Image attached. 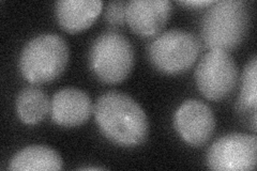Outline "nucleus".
Returning a JSON list of instances; mask_svg holds the SVG:
<instances>
[{"instance_id": "nucleus-9", "label": "nucleus", "mask_w": 257, "mask_h": 171, "mask_svg": "<svg viewBox=\"0 0 257 171\" xmlns=\"http://www.w3.org/2000/svg\"><path fill=\"white\" fill-rule=\"evenodd\" d=\"M172 9L168 0H131L126 3L125 22L138 36L152 38L164 29Z\"/></svg>"}, {"instance_id": "nucleus-1", "label": "nucleus", "mask_w": 257, "mask_h": 171, "mask_svg": "<svg viewBox=\"0 0 257 171\" xmlns=\"http://www.w3.org/2000/svg\"><path fill=\"white\" fill-rule=\"evenodd\" d=\"M94 117L101 133L120 146L144 143L149 134L146 112L133 97L119 91L102 94L94 106Z\"/></svg>"}, {"instance_id": "nucleus-13", "label": "nucleus", "mask_w": 257, "mask_h": 171, "mask_svg": "<svg viewBox=\"0 0 257 171\" xmlns=\"http://www.w3.org/2000/svg\"><path fill=\"white\" fill-rule=\"evenodd\" d=\"M15 109L19 119L27 125H35L41 122L48 111L51 102L47 94L38 87L24 88L16 97Z\"/></svg>"}, {"instance_id": "nucleus-16", "label": "nucleus", "mask_w": 257, "mask_h": 171, "mask_svg": "<svg viewBox=\"0 0 257 171\" xmlns=\"http://www.w3.org/2000/svg\"><path fill=\"white\" fill-rule=\"evenodd\" d=\"M180 5L188 6V7H197V8H203L211 6L214 2L211 0H189V2H178Z\"/></svg>"}, {"instance_id": "nucleus-11", "label": "nucleus", "mask_w": 257, "mask_h": 171, "mask_svg": "<svg viewBox=\"0 0 257 171\" xmlns=\"http://www.w3.org/2000/svg\"><path fill=\"white\" fill-rule=\"evenodd\" d=\"M100 0H59L55 14L59 26L70 34L89 28L102 11Z\"/></svg>"}, {"instance_id": "nucleus-6", "label": "nucleus", "mask_w": 257, "mask_h": 171, "mask_svg": "<svg viewBox=\"0 0 257 171\" xmlns=\"http://www.w3.org/2000/svg\"><path fill=\"white\" fill-rule=\"evenodd\" d=\"M238 81V67L227 52L211 50L195 70L198 90L208 100L219 101L228 96Z\"/></svg>"}, {"instance_id": "nucleus-5", "label": "nucleus", "mask_w": 257, "mask_h": 171, "mask_svg": "<svg viewBox=\"0 0 257 171\" xmlns=\"http://www.w3.org/2000/svg\"><path fill=\"white\" fill-rule=\"evenodd\" d=\"M200 45L189 31L172 29L152 41L148 56L158 71L175 75L189 70L197 59Z\"/></svg>"}, {"instance_id": "nucleus-14", "label": "nucleus", "mask_w": 257, "mask_h": 171, "mask_svg": "<svg viewBox=\"0 0 257 171\" xmlns=\"http://www.w3.org/2000/svg\"><path fill=\"white\" fill-rule=\"evenodd\" d=\"M257 104V58L253 56L248 60L242 74V85L238 105L241 111L255 112Z\"/></svg>"}, {"instance_id": "nucleus-17", "label": "nucleus", "mask_w": 257, "mask_h": 171, "mask_svg": "<svg viewBox=\"0 0 257 171\" xmlns=\"http://www.w3.org/2000/svg\"><path fill=\"white\" fill-rule=\"evenodd\" d=\"M80 170H103L105 168L103 167H83V168H79Z\"/></svg>"}, {"instance_id": "nucleus-4", "label": "nucleus", "mask_w": 257, "mask_h": 171, "mask_svg": "<svg viewBox=\"0 0 257 171\" xmlns=\"http://www.w3.org/2000/svg\"><path fill=\"white\" fill-rule=\"evenodd\" d=\"M89 67L102 83L118 84L130 74L134 66V48L126 37L106 31L96 38L89 50Z\"/></svg>"}, {"instance_id": "nucleus-3", "label": "nucleus", "mask_w": 257, "mask_h": 171, "mask_svg": "<svg viewBox=\"0 0 257 171\" xmlns=\"http://www.w3.org/2000/svg\"><path fill=\"white\" fill-rule=\"evenodd\" d=\"M69 61V47L60 36L43 34L24 46L20 70L30 84H46L57 79Z\"/></svg>"}, {"instance_id": "nucleus-15", "label": "nucleus", "mask_w": 257, "mask_h": 171, "mask_svg": "<svg viewBox=\"0 0 257 171\" xmlns=\"http://www.w3.org/2000/svg\"><path fill=\"white\" fill-rule=\"evenodd\" d=\"M125 2L108 3L105 9V20L109 25L122 26L125 23Z\"/></svg>"}, {"instance_id": "nucleus-12", "label": "nucleus", "mask_w": 257, "mask_h": 171, "mask_svg": "<svg viewBox=\"0 0 257 171\" xmlns=\"http://www.w3.org/2000/svg\"><path fill=\"white\" fill-rule=\"evenodd\" d=\"M63 161L60 154L46 145H29L12 157L10 170H61Z\"/></svg>"}, {"instance_id": "nucleus-8", "label": "nucleus", "mask_w": 257, "mask_h": 171, "mask_svg": "<svg viewBox=\"0 0 257 171\" xmlns=\"http://www.w3.org/2000/svg\"><path fill=\"white\" fill-rule=\"evenodd\" d=\"M177 133L188 144L202 146L210 139L215 129V118L208 105L197 100L183 102L175 112Z\"/></svg>"}, {"instance_id": "nucleus-7", "label": "nucleus", "mask_w": 257, "mask_h": 171, "mask_svg": "<svg viewBox=\"0 0 257 171\" xmlns=\"http://www.w3.org/2000/svg\"><path fill=\"white\" fill-rule=\"evenodd\" d=\"M257 139L255 135L231 133L220 137L209 148L207 165L218 171L254 170Z\"/></svg>"}, {"instance_id": "nucleus-2", "label": "nucleus", "mask_w": 257, "mask_h": 171, "mask_svg": "<svg viewBox=\"0 0 257 171\" xmlns=\"http://www.w3.org/2000/svg\"><path fill=\"white\" fill-rule=\"evenodd\" d=\"M250 24V13L242 0L214 2L202 22V37L211 50L227 52L242 43Z\"/></svg>"}, {"instance_id": "nucleus-10", "label": "nucleus", "mask_w": 257, "mask_h": 171, "mask_svg": "<svg viewBox=\"0 0 257 171\" xmlns=\"http://www.w3.org/2000/svg\"><path fill=\"white\" fill-rule=\"evenodd\" d=\"M90 96L76 88L57 91L51 102V115L55 124L63 127L79 126L89 120L93 112Z\"/></svg>"}]
</instances>
